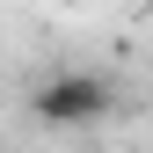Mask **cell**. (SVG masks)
Returning <instances> with one entry per match:
<instances>
[{"label": "cell", "instance_id": "1", "mask_svg": "<svg viewBox=\"0 0 153 153\" xmlns=\"http://www.w3.org/2000/svg\"><path fill=\"white\" fill-rule=\"evenodd\" d=\"M109 109H117V95L95 73H51L29 95V117L44 131H95V124H109Z\"/></svg>", "mask_w": 153, "mask_h": 153}]
</instances>
